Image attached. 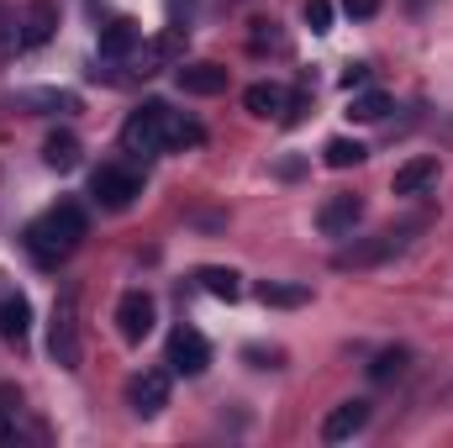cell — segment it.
<instances>
[{"label": "cell", "instance_id": "obj_20", "mask_svg": "<svg viewBox=\"0 0 453 448\" xmlns=\"http://www.w3.org/2000/svg\"><path fill=\"white\" fill-rule=\"evenodd\" d=\"M258 301H264V306L290 312V306H306V301H311V290H306V285H285V280H264V285H258Z\"/></svg>", "mask_w": 453, "mask_h": 448}, {"label": "cell", "instance_id": "obj_13", "mask_svg": "<svg viewBox=\"0 0 453 448\" xmlns=\"http://www.w3.org/2000/svg\"><path fill=\"white\" fill-rule=\"evenodd\" d=\"M174 80H180L185 96H222L226 90V69L222 64H180Z\"/></svg>", "mask_w": 453, "mask_h": 448}, {"label": "cell", "instance_id": "obj_1", "mask_svg": "<svg viewBox=\"0 0 453 448\" xmlns=\"http://www.w3.org/2000/svg\"><path fill=\"white\" fill-rule=\"evenodd\" d=\"M80 237H85V212L64 201V206H48L42 217H32L21 243H27V253H32L42 269H58V264L80 248Z\"/></svg>", "mask_w": 453, "mask_h": 448}, {"label": "cell", "instance_id": "obj_5", "mask_svg": "<svg viewBox=\"0 0 453 448\" xmlns=\"http://www.w3.org/2000/svg\"><path fill=\"white\" fill-rule=\"evenodd\" d=\"M90 196H96V206H106V212H127V206L142 196V174L127 169V164H101L96 180H90Z\"/></svg>", "mask_w": 453, "mask_h": 448}, {"label": "cell", "instance_id": "obj_2", "mask_svg": "<svg viewBox=\"0 0 453 448\" xmlns=\"http://www.w3.org/2000/svg\"><path fill=\"white\" fill-rule=\"evenodd\" d=\"M48 359L58 369H80V301H74V290H64L53 301V317H48Z\"/></svg>", "mask_w": 453, "mask_h": 448}, {"label": "cell", "instance_id": "obj_18", "mask_svg": "<svg viewBox=\"0 0 453 448\" xmlns=\"http://www.w3.org/2000/svg\"><path fill=\"white\" fill-rule=\"evenodd\" d=\"M196 280H201V290L217 296V301H237V296H242V274L226 269V264H206V269H196Z\"/></svg>", "mask_w": 453, "mask_h": 448}, {"label": "cell", "instance_id": "obj_10", "mask_svg": "<svg viewBox=\"0 0 453 448\" xmlns=\"http://www.w3.org/2000/svg\"><path fill=\"white\" fill-rule=\"evenodd\" d=\"M358 222H364V201H358V196H327L322 212H317V227H322L327 237H348Z\"/></svg>", "mask_w": 453, "mask_h": 448}, {"label": "cell", "instance_id": "obj_8", "mask_svg": "<svg viewBox=\"0 0 453 448\" xmlns=\"http://www.w3.org/2000/svg\"><path fill=\"white\" fill-rule=\"evenodd\" d=\"M206 364H211V343L196 328H180L169 337V369L174 375H206Z\"/></svg>", "mask_w": 453, "mask_h": 448}, {"label": "cell", "instance_id": "obj_15", "mask_svg": "<svg viewBox=\"0 0 453 448\" xmlns=\"http://www.w3.org/2000/svg\"><path fill=\"white\" fill-rule=\"evenodd\" d=\"M438 185V158H406L395 174H390V190L395 196H422Z\"/></svg>", "mask_w": 453, "mask_h": 448}, {"label": "cell", "instance_id": "obj_22", "mask_svg": "<svg viewBox=\"0 0 453 448\" xmlns=\"http://www.w3.org/2000/svg\"><path fill=\"white\" fill-rule=\"evenodd\" d=\"M385 112H390V96H385V90H369V85H364V90L348 96V116H353V121H380Z\"/></svg>", "mask_w": 453, "mask_h": 448}, {"label": "cell", "instance_id": "obj_17", "mask_svg": "<svg viewBox=\"0 0 453 448\" xmlns=\"http://www.w3.org/2000/svg\"><path fill=\"white\" fill-rule=\"evenodd\" d=\"M242 106H248L253 116H285V112H290V96H285V85L258 80V85H248V90H242Z\"/></svg>", "mask_w": 453, "mask_h": 448}, {"label": "cell", "instance_id": "obj_16", "mask_svg": "<svg viewBox=\"0 0 453 448\" xmlns=\"http://www.w3.org/2000/svg\"><path fill=\"white\" fill-rule=\"evenodd\" d=\"M137 48H142V27L137 21L116 16L111 27H101V58H132Z\"/></svg>", "mask_w": 453, "mask_h": 448}, {"label": "cell", "instance_id": "obj_14", "mask_svg": "<svg viewBox=\"0 0 453 448\" xmlns=\"http://www.w3.org/2000/svg\"><path fill=\"white\" fill-rule=\"evenodd\" d=\"M53 27H58V11L48 5V0H37V5H27V16H21V32H16V48H42L48 37H53Z\"/></svg>", "mask_w": 453, "mask_h": 448}, {"label": "cell", "instance_id": "obj_27", "mask_svg": "<svg viewBox=\"0 0 453 448\" xmlns=\"http://www.w3.org/2000/svg\"><path fill=\"white\" fill-rule=\"evenodd\" d=\"M364 85H369V64H348V69H342V90L353 96V90H364Z\"/></svg>", "mask_w": 453, "mask_h": 448}, {"label": "cell", "instance_id": "obj_21", "mask_svg": "<svg viewBox=\"0 0 453 448\" xmlns=\"http://www.w3.org/2000/svg\"><path fill=\"white\" fill-rule=\"evenodd\" d=\"M201 143H206V127L190 121V116H174L169 137H164V153H185V148H201Z\"/></svg>", "mask_w": 453, "mask_h": 448}, {"label": "cell", "instance_id": "obj_6", "mask_svg": "<svg viewBox=\"0 0 453 448\" xmlns=\"http://www.w3.org/2000/svg\"><path fill=\"white\" fill-rule=\"evenodd\" d=\"M153 317H158L153 296L148 290H127L116 301V333H121V343H142V337L153 333Z\"/></svg>", "mask_w": 453, "mask_h": 448}, {"label": "cell", "instance_id": "obj_24", "mask_svg": "<svg viewBox=\"0 0 453 448\" xmlns=\"http://www.w3.org/2000/svg\"><path fill=\"white\" fill-rule=\"evenodd\" d=\"M364 153H369V148L353 143V137H333V143L322 148V158H327L333 169H353V164H364Z\"/></svg>", "mask_w": 453, "mask_h": 448}, {"label": "cell", "instance_id": "obj_28", "mask_svg": "<svg viewBox=\"0 0 453 448\" xmlns=\"http://www.w3.org/2000/svg\"><path fill=\"white\" fill-rule=\"evenodd\" d=\"M342 11H348L353 21H369V16L380 11V0H342Z\"/></svg>", "mask_w": 453, "mask_h": 448}, {"label": "cell", "instance_id": "obj_7", "mask_svg": "<svg viewBox=\"0 0 453 448\" xmlns=\"http://www.w3.org/2000/svg\"><path fill=\"white\" fill-rule=\"evenodd\" d=\"M127 406L137 417H158L169 406V369H142L127 380Z\"/></svg>", "mask_w": 453, "mask_h": 448}, {"label": "cell", "instance_id": "obj_11", "mask_svg": "<svg viewBox=\"0 0 453 448\" xmlns=\"http://www.w3.org/2000/svg\"><path fill=\"white\" fill-rule=\"evenodd\" d=\"M180 48H185V32H180V27H169V32H158L153 42H142L132 58H137V69H142V74H158V69H169V64L180 58Z\"/></svg>", "mask_w": 453, "mask_h": 448}, {"label": "cell", "instance_id": "obj_4", "mask_svg": "<svg viewBox=\"0 0 453 448\" xmlns=\"http://www.w3.org/2000/svg\"><path fill=\"white\" fill-rule=\"evenodd\" d=\"M169 121H174V112L164 101H142L137 112L127 116V127H121V148L127 153H164Z\"/></svg>", "mask_w": 453, "mask_h": 448}, {"label": "cell", "instance_id": "obj_25", "mask_svg": "<svg viewBox=\"0 0 453 448\" xmlns=\"http://www.w3.org/2000/svg\"><path fill=\"white\" fill-rule=\"evenodd\" d=\"M406 364H411V353H406V348H385V353L369 364V380H380V385H385V380H395Z\"/></svg>", "mask_w": 453, "mask_h": 448}, {"label": "cell", "instance_id": "obj_12", "mask_svg": "<svg viewBox=\"0 0 453 448\" xmlns=\"http://www.w3.org/2000/svg\"><path fill=\"white\" fill-rule=\"evenodd\" d=\"M27 333H32V306H27V296H21V290H0V337L21 348Z\"/></svg>", "mask_w": 453, "mask_h": 448}, {"label": "cell", "instance_id": "obj_23", "mask_svg": "<svg viewBox=\"0 0 453 448\" xmlns=\"http://www.w3.org/2000/svg\"><path fill=\"white\" fill-rule=\"evenodd\" d=\"M11 106H42V112H74L80 101H74L69 90H21V96H11Z\"/></svg>", "mask_w": 453, "mask_h": 448}, {"label": "cell", "instance_id": "obj_26", "mask_svg": "<svg viewBox=\"0 0 453 448\" xmlns=\"http://www.w3.org/2000/svg\"><path fill=\"white\" fill-rule=\"evenodd\" d=\"M306 27L311 32H333V0H306Z\"/></svg>", "mask_w": 453, "mask_h": 448}, {"label": "cell", "instance_id": "obj_9", "mask_svg": "<svg viewBox=\"0 0 453 448\" xmlns=\"http://www.w3.org/2000/svg\"><path fill=\"white\" fill-rule=\"evenodd\" d=\"M364 428H369V401H342V406L327 412V422H322V444H348Z\"/></svg>", "mask_w": 453, "mask_h": 448}, {"label": "cell", "instance_id": "obj_19", "mask_svg": "<svg viewBox=\"0 0 453 448\" xmlns=\"http://www.w3.org/2000/svg\"><path fill=\"white\" fill-rule=\"evenodd\" d=\"M42 164L58 169V174L80 169V137H74V132H53V137L42 143Z\"/></svg>", "mask_w": 453, "mask_h": 448}, {"label": "cell", "instance_id": "obj_3", "mask_svg": "<svg viewBox=\"0 0 453 448\" xmlns=\"http://www.w3.org/2000/svg\"><path fill=\"white\" fill-rule=\"evenodd\" d=\"M422 232V222H406V227H385V232H374V237H364V243H353V248H342L338 269H369V264H385V259H395V253H406V243Z\"/></svg>", "mask_w": 453, "mask_h": 448}]
</instances>
